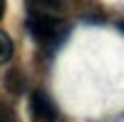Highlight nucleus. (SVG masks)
Segmentation results:
<instances>
[{
	"label": "nucleus",
	"mask_w": 124,
	"mask_h": 122,
	"mask_svg": "<svg viewBox=\"0 0 124 122\" xmlns=\"http://www.w3.org/2000/svg\"><path fill=\"white\" fill-rule=\"evenodd\" d=\"M30 110H32V115L42 122H55L57 120V107L55 102L50 100L45 92H32V100H30Z\"/></svg>",
	"instance_id": "obj_2"
},
{
	"label": "nucleus",
	"mask_w": 124,
	"mask_h": 122,
	"mask_svg": "<svg viewBox=\"0 0 124 122\" xmlns=\"http://www.w3.org/2000/svg\"><path fill=\"white\" fill-rule=\"evenodd\" d=\"M13 57V40H10L5 33H0V65L8 62Z\"/></svg>",
	"instance_id": "obj_5"
},
{
	"label": "nucleus",
	"mask_w": 124,
	"mask_h": 122,
	"mask_svg": "<svg viewBox=\"0 0 124 122\" xmlns=\"http://www.w3.org/2000/svg\"><path fill=\"white\" fill-rule=\"evenodd\" d=\"M60 0H27V13H57Z\"/></svg>",
	"instance_id": "obj_3"
},
{
	"label": "nucleus",
	"mask_w": 124,
	"mask_h": 122,
	"mask_svg": "<svg viewBox=\"0 0 124 122\" xmlns=\"http://www.w3.org/2000/svg\"><path fill=\"white\" fill-rule=\"evenodd\" d=\"M0 122H17V112L5 102H0Z\"/></svg>",
	"instance_id": "obj_6"
},
{
	"label": "nucleus",
	"mask_w": 124,
	"mask_h": 122,
	"mask_svg": "<svg viewBox=\"0 0 124 122\" xmlns=\"http://www.w3.org/2000/svg\"><path fill=\"white\" fill-rule=\"evenodd\" d=\"M117 27H119V30H122V33H124V20H122V23H119V25H117Z\"/></svg>",
	"instance_id": "obj_8"
},
{
	"label": "nucleus",
	"mask_w": 124,
	"mask_h": 122,
	"mask_svg": "<svg viewBox=\"0 0 124 122\" xmlns=\"http://www.w3.org/2000/svg\"><path fill=\"white\" fill-rule=\"evenodd\" d=\"M5 87H8L13 95H20V92L25 90V77H23V72H20V70H10V72L5 75Z\"/></svg>",
	"instance_id": "obj_4"
},
{
	"label": "nucleus",
	"mask_w": 124,
	"mask_h": 122,
	"mask_svg": "<svg viewBox=\"0 0 124 122\" xmlns=\"http://www.w3.org/2000/svg\"><path fill=\"white\" fill-rule=\"evenodd\" d=\"M27 30L40 43H57L65 35V25L55 13H27Z\"/></svg>",
	"instance_id": "obj_1"
},
{
	"label": "nucleus",
	"mask_w": 124,
	"mask_h": 122,
	"mask_svg": "<svg viewBox=\"0 0 124 122\" xmlns=\"http://www.w3.org/2000/svg\"><path fill=\"white\" fill-rule=\"evenodd\" d=\"M3 15H5V0H0V20H3Z\"/></svg>",
	"instance_id": "obj_7"
}]
</instances>
